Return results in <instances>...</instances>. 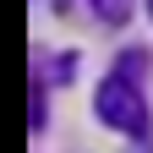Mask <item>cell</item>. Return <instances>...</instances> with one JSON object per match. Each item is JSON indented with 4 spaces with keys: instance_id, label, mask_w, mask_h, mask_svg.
Segmentation results:
<instances>
[{
    "instance_id": "1",
    "label": "cell",
    "mask_w": 153,
    "mask_h": 153,
    "mask_svg": "<svg viewBox=\"0 0 153 153\" xmlns=\"http://www.w3.org/2000/svg\"><path fill=\"white\" fill-rule=\"evenodd\" d=\"M93 109H99V120H104V126L126 131V137H142V131H148V104H142L137 76H131V71L104 76V82H99V99H93Z\"/></svg>"
},
{
    "instance_id": "2",
    "label": "cell",
    "mask_w": 153,
    "mask_h": 153,
    "mask_svg": "<svg viewBox=\"0 0 153 153\" xmlns=\"http://www.w3.org/2000/svg\"><path fill=\"white\" fill-rule=\"evenodd\" d=\"M93 6H99L109 22H120V16H126V0H93Z\"/></svg>"
},
{
    "instance_id": "3",
    "label": "cell",
    "mask_w": 153,
    "mask_h": 153,
    "mask_svg": "<svg viewBox=\"0 0 153 153\" xmlns=\"http://www.w3.org/2000/svg\"><path fill=\"white\" fill-rule=\"evenodd\" d=\"M148 6H153V0H148Z\"/></svg>"
}]
</instances>
